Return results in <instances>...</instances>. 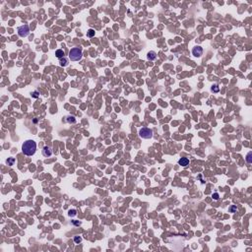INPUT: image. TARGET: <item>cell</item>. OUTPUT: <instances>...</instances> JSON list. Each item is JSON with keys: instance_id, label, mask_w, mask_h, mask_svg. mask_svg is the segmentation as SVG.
<instances>
[{"instance_id": "cell-3", "label": "cell", "mask_w": 252, "mask_h": 252, "mask_svg": "<svg viewBox=\"0 0 252 252\" xmlns=\"http://www.w3.org/2000/svg\"><path fill=\"white\" fill-rule=\"evenodd\" d=\"M139 136L143 139H151L153 137V130L147 127H143L139 131Z\"/></svg>"}, {"instance_id": "cell-10", "label": "cell", "mask_w": 252, "mask_h": 252, "mask_svg": "<svg viewBox=\"0 0 252 252\" xmlns=\"http://www.w3.org/2000/svg\"><path fill=\"white\" fill-rule=\"evenodd\" d=\"M66 121H67V123L69 124H75L76 123V117L74 115H67L66 116Z\"/></svg>"}, {"instance_id": "cell-2", "label": "cell", "mask_w": 252, "mask_h": 252, "mask_svg": "<svg viewBox=\"0 0 252 252\" xmlns=\"http://www.w3.org/2000/svg\"><path fill=\"white\" fill-rule=\"evenodd\" d=\"M83 57V52L80 47H73L69 51V59L71 61H80Z\"/></svg>"}, {"instance_id": "cell-17", "label": "cell", "mask_w": 252, "mask_h": 252, "mask_svg": "<svg viewBox=\"0 0 252 252\" xmlns=\"http://www.w3.org/2000/svg\"><path fill=\"white\" fill-rule=\"evenodd\" d=\"M251 155H252V153H251V152H249V153L247 154V157H246V161L248 162V164H251V162H252V160H251Z\"/></svg>"}, {"instance_id": "cell-8", "label": "cell", "mask_w": 252, "mask_h": 252, "mask_svg": "<svg viewBox=\"0 0 252 252\" xmlns=\"http://www.w3.org/2000/svg\"><path fill=\"white\" fill-rule=\"evenodd\" d=\"M147 58L150 60V61H154V60H156L157 58V53L155 51H149L148 54H147Z\"/></svg>"}, {"instance_id": "cell-4", "label": "cell", "mask_w": 252, "mask_h": 252, "mask_svg": "<svg viewBox=\"0 0 252 252\" xmlns=\"http://www.w3.org/2000/svg\"><path fill=\"white\" fill-rule=\"evenodd\" d=\"M17 31H18V35L21 38H26L30 35V27L27 24H25V25H23L21 27H18Z\"/></svg>"}, {"instance_id": "cell-6", "label": "cell", "mask_w": 252, "mask_h": 252, "mask_svg": "<svg viewBox=\"0 0 252 252\" xmlns=\"http://www.w3.org/2000/svg\"><path fill=\"white\" fill-rule=\"evenodd\" d=\"M42 154H43V157H45V158H49V157L52 156L53 151H52V149H51L50 147H47V146H45V147H43V149Z\"/></svg>"}, {"instance_id": "cell-15", "label": "cell", "mask_w": 252, "mask_h": 252, "mask_svg": "<svg viewBox=\"0 0 252 252\" xmlns=\"http://www.w3.org/2000/svg\"><path fill=\"white\" fill-rule=\"evenodd\" d=\"M211 90H212V92H213V93H218L219 91H220V87H219L217 84H215V85H213V86H212V88H211Z\"/></svg>"}, {"instance_id": "cell-20", "label": "cell", "mask_w": 252, "mask_h": 252, "mask_svg": "<svg viewBox=\"0 0 252 252\" xmlns=\"http://www.w3.org/2000/svg\"><path fill=\"white\" fill-rule=\"evenodd\" d=\"M72 224L74 225H76V226H79V225H81V224H82V223H81L80 221H72Z\"/></svg>"}, {"instance_id": "cell-12", "label": "cell", "mask_w": 252, "mask_h": 252, "mask_svg": "<svg viewBox=\"0 0 252 252\" xmlns=\"http://www.w3.org/2000/svg\"><path fill=\"white\" fill-rule=\"evenodd\" d=\"M68 216H69V217H71V218H73V217L77 216V210H75V209L69 210V212H68Z\"/></svg>"}, {"instance_id": "cell-14", "label": "cell", "mask_w": 252, "mask_h": 252, "mask_svg": "<svg viewBox=\"0 0 252 252\" xmlns=\"http://www.w3.org/2000/svg\"><path fill=\"white\" fill-rule=\"evenodd\" d=\"M6 162H7V165H8V166H14V164H15V159H14V158H8V160L6 161Z\"/></svg>"}, {"instance_id": "cell-9", "label": "cell", "mask_w": 252, "mask_h": 252, "mask_svg": "<svg viewBox=\"0 0 252 252\" xmlns=\"http://www.w3.org/2000/svg\"><path fill=\"white\" fill-rule=\"evenodd\" d=\"M59 65L61 67H66V66H68L69 65V60H68V58H66L64 56L63 58H61V59H59Z\"/></svg>"}, {"instance_id": "cell-16", "label": "cell", "mask_w": 252, "mask_h": 252, "mask_svg": "<svg viewBox=\"0 0 252 252\" xmlns=\"http://www.w3.org/2000/svg\"><path fill=\"white\" fill-rule=\"evenodd\" d=\"M74 242L77 243V244H79V243L82 242V237L79 236V235H76V236H74Z\"/></svg>"}, {"instance_id": "cell-5", "label": "cell", "mask_w": 252, "mask_h": 252, "mask_svg": "<svg viewBox=\"0 0 252 252\" xmlns=\"http://www.w3.org/2000/svg\"><path fill=\"white\" fill-rule=\"evenodd\" d=\"M192 54L195 57H201L203 54V48L200 45H196L192 48Z\"/></svg>"}, {"instance_id": "cell-19", "label": "cell", "mask_w": 252, "mask_h": 252, "mask_svg": "<svg viewBox=\"0 0 252 252\" xmlns=\"http://www.w3.org/2000/svg\"><path fill=\"white\" fill-rule=\"evenodd\" d=\"M32 97H35V99H38V97H39V93H38V91L32 92Z\"/></svg>"}, {"instance_id": "cell-21", "label": "cell", "mask_w": 252, "mask_h": 252, "mask_svg": "<svg viewBox=\"0 0 252 252\" xmlns=\"http://www.w3.org/2000/svg\"><path fill=\"white\" fill-rule=\"evenodd\" d=\"M213 198H214L215 200H218V199H219V194H218V193H214V194H213Z\"/></svg>"}, {"instance_id": "cell-7", "label": "cell", "mask_w": 252, "mask_h": 252, "mask_svg": "<svg viewBox=\"0 0 252 252\" xmlns=\"http://www.w3.org/2000/svg\"><path fill=\"white\" fill-rule=\"evenodd\" d=\"M178 165L181 166H187L189 165V160L187 158H181L179 161H178Z\"/></svg>"}, {"instance_id": "cell-1", "label": "cell", "mask_w": 252, "mask_h": 252, "mask_svg": "<svg viewBox=\"0 0 252 252\" xmlns=\"http://www.w3.org/2000/svg\"><path fill=\"white\" fill-rule=\"evenodd\" d=\"M22 151L26 156H34L37 151V143L34 140H27L22 145Z\"/></svg>"}, {"instance_id": "cell-13", "label": "cell", "mask_w": 252, "mask_h": 252, "mask_svg": "<svg viewBox=\"0 0 252 252\" xmlns=\"http://www.w3.org/2000/svg\"><path fill=\"white\" fill-rule=\"evenodd\" d=\"M95 34H96V32H95V30H93V29L88 30V32H87V36H88L89 38H93V37H95Z\"/></svg>"}, {"instance_id": "cell-18", "label": "cell", "mask_w": 252, "mask_h": 252, "mask_svg": "<svg viewBox=\"0 0 252 252\" xmlns=\"http://www.w3.org/2000/svg\"><path fill=\"white\" fill-rule=\"evenodd\" d=\"M236 210H237V208H236V206H235V205L231 206L230 209H229V211H230L231 213H235V211H236Z\"/></svg>"}, {"instance_id": "cell-11", "label": "cell", "mask_w": 252, "mask_h": 252, "mask_svg": "<svg viewBox=\"0 0 252 252\" xmlns=\"http://www.w3.org/2000/svg\"><path fill=\"white\" fill-rule=\"evenodd\" d=\"M55 56L57 57L58 59H61L64 57V51L62 49H57L55 51Z\"/></svg>"}]
</instances>
